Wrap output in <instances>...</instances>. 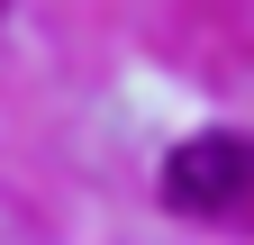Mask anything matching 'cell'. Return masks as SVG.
I'll return each mask as SVG.
<instances>
[{
	"instance_id": "6da1fadb",
	"label": "cell",
	"mask_w": 254,
	"mask_h": 245,
	"mask_svg": "<svg viewBox=\"0 0 254 245\" xmlns=\"http://www.w3.org/2000/svg\"><path fill=\"white\" fill-rule=\"evenodd\" d=\"M173 218H245L254 209V136L236 127H209V136H182L164 173H154Z\"/></svg>"
}]
</instances>
